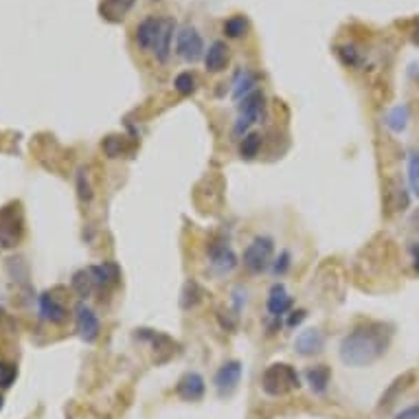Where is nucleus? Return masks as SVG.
I'll list each match as a JSON object with an SVG mask.
<instances>
[{"mask_svg": "<svg viewBox=\"0 0 419 419\" xmlns=\"http://www.w3.org/2000/svg\"><path fill=\"white\" fill-rule=\"evenodd\" d=\"M393 338V327L389 323L369 321L358 327L340 340L338 355L340 360L353 369H364V366L375 364L389 351Z\"/></svg>", "mask_w": 419, "mask_h": 419, "instance_id": "f257e3e1", "label": "nucleus"}, {"mask_svg": "<svg viewBox=\"0 0 419 419\" xmlns=\"http://www.w3.org/2000/svg\"><path fill=\"white\" fill-rule=\"evenodd\" d=\"M301 389V375L288 362H272L261 373V391L270 398H283Z\"/></svg>", "mask_w": 419, "mask_h": 419, "instance_id": "f03ea898", "label": "nucleus"}, {"mask_svg": "<svg viewBox=\"0 0 419 419\" xmlns=\"http://www.w3.org/2000/svg\"><path fill=\"white\" fill-rule=\"evenodd\" d=\"M266 119V95L261 91L250 93L237 106V121L233 125V136L242 138L250 132L252 125H257Z\"/></svg>", "mask_w": 419, "mask_h": 419, "instance_id": "7ed1b4c3", "label": "nucleus"}, {"mask_svg": "<svg viewBox=\"0 0 419 419\" xmlns=\"http://www.w3.org/2000/svg\"><path fill=\"white\" fill-rule=\"evenodd\" d=\"M24 235V215L20 202H9L0 209V246L16 248Z\"/></svg>", "mask_w": 419, "mask_h": 419, "instance_id": "20e7f679", "label": "nucleus"}, {"mask_svg": "<svg viewBox=\"0 0 419 419\" xmlns=\"http://www.w3.org/2000/svg\"><path fill=\"white\" fill-rule=\"evenodd\" d=\"M274 255V242L268 235H257L244 250V268L252 274H261L272 266Z\"/></svg>", "mask_w": 419, "mask_h": 419, "instance_id": "39448f33", "label": "nucleus"}, {"mask_svg": "<svg viewBox=\"0 0 419 419\" xmlns=\"http://www.w3.org/2000/svg\"><path fill=\"white\" fill-rule=\"evenodd\" d=\"M176 53L180 55L185 62H198L202 55L207 53L205 42H202L200 33L194 27H183L178 31L176 37Z\"/></svg>", "mask_w": 419, "mask_h": 419, "instance_id": "423d86ee", "label": "nucleus"}, {"mask_svg": "<svg viewBox=\"0 0 419 419\" xmlns=\"http://www.w3.org/2000/svg\"><path fill=\"white\" fill-rule=\"evenodd\" d=\"M237 263L239 259L235 255V250L228 246V242H213L209 246V266L218 277L231 274L237 268Z\"/></svg>", "mask_w": 419, "mask_h": 419, "instance_id": "0eeeda50", "label": "nucleus"}, {"mask_svg": "<svg viewBox=\"0 0 419 419\" xmlns=\"http://www.w3.org/2000/svg\"><path fill=\"white\" fill-rule=\"evenodd\" d=\"M75 325H77V334L84 342H95L101 334L99 316L91 306H86V301H80L75 306Z\"/></svg>", "mask_w": 419, "mask_h": 419, "instance_id": "6e6552de", "label": "nucleus"}, {"mask_svg": "<svg viewBox=\"0 0 419 419\" xmlns=\"http://www.w3.org/2000/svg\"><path fill=\"white\" fill-rule=\"evenodd\" d=\"M239 380H242V362L239 360H228L224 362L213 378V387L218 391L220 398L233 395V391L237 389Z\"/></svg>", "mask_w": 419, "mask_h": 419, "instance_id": "1a4fd4ad", "label": "nucleus"}, {"mask_svg": "<svg viewBox=\"0 0 419 419\" xmlns=\"http://www.w3.org/2000/svg\"><path fill=\"white\" fill-rule=\"evenodd\" d=\"M207 393V382L198 371H187L176 384V395L183 402H200Z\"/></svg>", "mask_w": 419, "mask_h": 419, "instance_id": "9d476101", "label": "nucleus"}, {"mask_svg": "<svg viewBox=\"0 0 419 419\" xmlns=\"http://www.w3.org/2000/svg\"><path fill=\"white\" fill-rule=\"evenodd\" d=\"M292 306H295V299L288 295V290L283 283H274L268 290V299H266V310H268L270 319H283L288 316V312H292Z\"/></svg>", "mask_w": 419, "mask_h": 419, "instance_id": "9b49d317", "label": "nucleus"}, {"mask_svg": "<svg viewBox=\"0 0 419 419\" xmlns=\"http://www.w3.org/2000/svg\"><path fill=\"white\" fill-rule=\"evenodd\" d=\"M325 347V336L321 329L310 327V329H303V332L295 338V351L303 358H310V355L321 353Z\"/></svg>", "mask_w": 419, "mask_h": 419, "instance_id": "f8f14e48", "label": "nucleus"}, {"mask_svg": "<svg viewBox=\"0 0 419 419\" xmlns=\"http://www.w3.org/2000/svg\"><path fill=\"white\" fill-rule=\"evenodd\" d=\"M37 308H40L42 319L48 321V323H53V325H62V323H66V319H68V310L62 306V303L53 295H50V292H44V295L37 297Z\"/></svg>", "mask_w": 419, "mask_h": 419, "instance_id": "ddd939ff", "label": "nucleus"}, {"mask_svg": "<svg viewBox=\"0 0 419 419\" xmlns=\"http://www.w3.org/2000/svg\"><path fill=\"white\" fill-rule=\"evenodd\" d=\"M160 27H162V18H156V16L145 18L136 27V44L141 46L143 50H154L156 40L160 35Z\"/></svg>", "mask_w": 419, "mask_h": 419, "instance_id": "4468645a", "label": "nucleus"}, {"mask_svg": "<svg viewBox=\"0 0 419 419\" xmlns=\"http://www.w3.org/2000/svg\"><path fill=\"white\" fill-rule=\"evenodd\" d=\"M88 270H91L97 288H112L121 281V268L114 261H104L99 266H91Z\"/></svg>", "mask_w": 419, "mask_h": 419, "instance_id": "2eb2a0df", "label": "nucleus"}, {"mask_svg": "<svg viewBox=\"0 0 419 419\" xmlns=\"http://www.w3.org/2000/svg\"><path fill=\"white\" fill-rule=\"evenodd\" d=\"M174 31H176V20L174 18H162V27H160V35L156 40V59L160 64L169 59V53H171V40H174Z\"/></svg>", "mask_w": 419, "mask_h": 419, "instance_id": "dca6fc26", "label": "nucleus"}, {"mask_svg": "<svg viewBox=\"0 0 419 419\" xmlns=\"http://www.w3.org/2000/svg\"><path fill=\"white\" fill-rule=\"evenodd\" d=\"M306 380L314 395H325V391L329 389V382H332V371H329L327 364H316L306 371Z\"/></svg>", "mask_w": 419, "mask_h": 419, "instance_id": "f3484780", "label": "nucleus"}, {"mask_svg": "<svg viewBox=\"0 0 419 419\" xmlns=\"http://www.w3.org/2000/svg\"><path fill=\"white\" fill-rule=\"evenodd\" d=\"M228 64V46L222 40H215L205 53V66L209 73H220Z\"/></svg>", "mask_w": 419, "mask_h": 419, "instance_id": "a211bd4d", "label": "nucleus"}, {"mask_svg": "<svg viewBox=\"0 0 419 419\" xmlns=\"http://www.w3.org/2000/svg\"><path fill=\"white\" fill-rule=\"evenodd\" d=\"M132 7H134V0H104V3L99 5V14L108 22H121L130 14Z\"/></svg>", "mask_w": 419, "mask_h": 419, "instance_id": "6ab92c4d", "label": "nucleus"}, {"mask_svg": "<svg viewBox=\"0 0 419 419\" xmlns=\"http://www.w3.org/2000/svg\"><path fill=\"white\" fill-rule=\"evenodd\" d=\"M202 299H205V290H202V286L198 281H194V279H189V281L185 283L183 292H180V308L185 312L198 308Z\"/></svg>", "mask_w": 419, "mask_h": 419, "instance_id": "aec40b11", "label": "nucleus"}, {"mask_svg": "<svg viewBox=\"0 0 419 419\" xmlns=\"http://www.w3.org/2000/svg\"><path fill=\"white\" fill-rule=\"evenodd\" d=\"M71 286H73V290H75V295H77L82 301H86L88 297H91L93 290L97 288V286H95V279H93V274H91V270H88V268L75 272Z\"/></svg>", "mask_w": 419, "mask_h": 419, "instance_id": "412c9836", "label": "nucleus"}, {"mask_svg": "<svg viewBox=\"0 0 419 419\" xmlns=\"http://www.w3.org/2000/svg\"><path fill=\"white\" fill-rule=\"evenodd\" d=\"M257 91V75L250 71H242L235 80V88H233V99L242 101L244 97H248L250 93Z\"/></svg>", "mask_w": 419, "mask_h": 419, "instance_id": "4be33fe9", "label": "nucleus"}, {"mask_svg": "<svg viewBox=\"0 0 419 419\" xmlns=\"http://www.w3.org/2000/svg\"><path fill=\"white\" fill-rule=\"evenodd\" d=\"M409 121H411V110H409V106H395L393 108L389 114H387V128L389 130H393V132H404L406 130V125H409Z\"/></svg>", "mask_w": 419, "mask_h": 419, "instance_id": "5701e85b", "label": "nucleus"}, {"mask_svg": "<svg viewBox=\"0 0 419 419\" xmlns=\"http://www.w3.org/2000/svg\"><path fill=\"white\" fill-rule=\"evenodd\" d=\"M261 149V134L257 132H248L242 141H239V156L244 160H252Z\"/></svg>", "mask_w": 419, "mask_h": 419, "instance_id": "b1692460", "label": "nucleus"}, {"mask_svg": "<svg viewBox=\"0 0 419 419\" xmlns=\"http://www.w3.org/2000/svg\"><path fill=\"white\" fill-rule=\"evenodd\" d=\"M336 55H338V59L342 62V64L349 66V68H360L362 66V55L353 44H338L336 46Z\"/></svg>", "mask_w": 419, "mask_h": 419, "instance_id": "393cba45", "label": "nucleus"}, {"mask_svg": "<svg viewBox=\"0 0 419 419\" xmlns=\"http://www.w3.org/2000/svg\"><path fill=\"white\" fill-rule=\"evenodd\" d=\"M411 378H413L411 373H406L404 378H398L395 382H393V384L389 387V391L382 395V400H380V409H389V406L400 398V393L406 389V382H409Z\"/></svg>", "mask_w": 419, "mask_h": 419, "instance_id": "a878e982", "label": "nucleus"}, {"mask_svg": "<svg viewBox=\"0 0 419 419\" xmlns=\"http://www.w3.org/2000/svg\"><path fill=\"white\" fill-rule=\"evenodd\" d=\"M224 33L228 37H242L248 33V20L244 16H233L224 22Z\"/></svg>", "mask_w": 419, "mask_h": 419, "instance_id": "bb28decb", "label": "nucleus"}, {"mask_svg": "<svg viewBox=\"0 0 419 419\" xmlns=\"http://www.w3.org/2000/svg\"><path fill=\"white\" fill-rule=\"evenodd\" d=\"M174 88L178 93H180L183 97H189V95H194L196 93V88H198V82H196V77L192 73H180L178 77L174 80Z\"/></svg>", "mask_w": 419, "mask_h": 419, "instance_id": "cd10ccee", "label": "nucleus"}, {"mask_svg": "<svg viewBox=\"0 0 419 419\" xmlns=\"http://www.w3.org/2000/svg\"><path fill=\"white\" fill-rule=\"evenodd\" d=\"M75 183H77V196H80V200L82 202H91L93 200V187H91V180H88V171L80 169L77 178H75Z\"/></svg>", "mask_w": 419, "mask_h": 419, "instance_id": "c85d7f7f", "label": "nucleus"}, {"mask_svg": "<svg viewBox=\"0 0 419 419\" xmlns=\"http://www.w3.org/2000/svg\"><path fill=\"white\" fill-rule=\"evenodd\" d=\"M16 378H18V369H16V364L0 360V389H9L11 384L16 382Z\"/></svg>", "mask_w": 419, "mask_h": 419, "instance_id": "c756f323", "label": "nucleus"}, {"mask_svg": "<svg viewBox=\"0 0 419 419\" xmlns=\"http://www.w3.org/2000/svg\"><path fill=\"white\" fill-rule=\"evenodd\" d=\"M101 147H104L108 158H119L123 154V136H106Z\"/></svg>", "mask_w": 419, "mask_h": 419, "instance_id": "7c9ffc66", "label": "nucleus"}, {"mask_svg": "<svg viewBox=\"0 0 419 419\" xmlns=\"http://www.w3.org/2000/svg\"><path fill=\"white\" fill-rule=\"evenodd\" d=\"M409 180L413 187V194L419 198V149L413 151L411 158H409Z\"/></svg>", "mask_w": 419, "mask_h": 419, "instance_id": "2f4dec72", "label": "nucleus"}, {"mask_svg": "<svg viewBox=\"0 0 419 419\" xmlns=\"http://www.w3.org/2000/svg\"><path fill=\"white\" fill-rule=\"evenodd\" d=\"M290 266H292V257H290V252H288V250H281V252H279V257H277V259H272L270 270H272V274H274V277H283V274L290 270Z\"/></svg>", "mask_w": 419, "mask_h": 419, "instance_id": "473e14b6", "label": "nucleus"}, {"mask_svg": "<svg viewBox=\"0 0 419 419\" xmlns=\"http://www.w3.org/2000/svg\"><path fill=\"white\" fill-rule=\"evenodd\" d=\"M246 288L244 286H237V288H233V292H231V303H233V310H235V316H239L242 314V310H244V306H246Z\"/></svg>", "mask_w": 419, "mask_h": 419, "instance_id": "72a5a7b5", "label": "nucleus"}, {"mask_svg": "<svg viewBox=\"0 0 419 419\" xmlns=\"http://www.w3.org/2000/svg\"><path fill=\"white\" fill-rule=\"evenodd\" d=\"M306 319H308V312H306V310H292V312L288 314V319H286V327L295 329V327H299Z\"/></svg>", "mask_w": 419, "mask_h": 419, "instance_id": "f704fd0d", "label": "nucleus"}, {"mask_svg": "<svg viewBox=\"0 0 419 419\" xmlns=\"http://www.w3.org/2000/svg\"><path fill=\"white\" fill-rule=\"evenodd\" d=\"M395 419H419V406H409V409H404Z\"/></svg>", "mask_w": 419, "mask_h": 419, "instance_id": "c9c22d12", "label": "nucleus"}, {"mask_svg": "<svg viewBox=\"0 0 419 419\" xmlns=\"http://www.w3.org/2000/svg\"><path fill=\"white\" fill-rule=\"evenodd\" d=\"M411 252H413V266H415V272H419V242L411 246Z\"/></svg>", "mask_w": 419, "mask_h": 419, "instance_id": "e433bc0d", "label": "nucleus"}, {"mask_svg": "<svg viewBox=\"0 0 419 419\" xmlns=\"http://www.w3.org/2000/svg\"><path fill=\"white\" fill-rule=\"evenodd\" d=\"M0 409H3V398H0Z\"/></svg>", "mask_w": 419, "mask_h": 419, "instance_id": "4c0bfd02", "label": "nucleus"}]
</instances>
